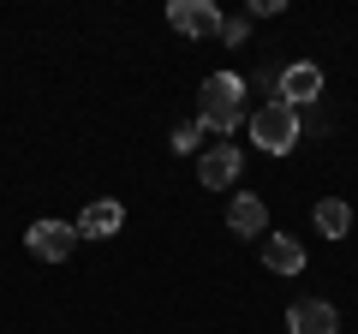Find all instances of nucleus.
I'll use <instances>...</instances> for the list:
<instances>
[{
    "label": "nucleus",
    "mask_w": 358,
    "mask_h": 334,
    "mask_svg": "<svg viewBox=\"0 0 358 334\" xmlns=\"http://www.w3.org/2000/svg\"><path fill=\"white\" fill-rule=\"evenodd\" d=\"M120 221H126V209H120L114 197H96V203H90L84 215L72 221V227H78V239H114Z\"/></svg>",
    "instance_id": "9"
},
{
    "label": "nucleus",
    "mask_w": 358,
    "mask_h": 334,
    "mask_svg": "<svg viewBox=\"0 0 358 334\" xmlns=\"http://www.w3.org/2000/svg\"><path fill=\"white\" fill-rule=\"evenodd\" d=\"M287 334H341V310H334L329 298H293Z\"/></svg>",
    "instance_id": "7"
},
{
    "label": "nucleus",
    "mask_w": 358,
    "mask_h": 334,
    "mask_svg": "<svg viewBox=\"0 0 358 334\" xmlns=\"http://www.w3.org/2000/svg\"><path fill=\"white\" fill-rule=\"evenodd\" d=\"M239 173H245V155L233 150V143H215V150L197 155V185H203V191H227Z\"/></svg>",
    "instance_id": "6"
},
{
    "label": "nucleus",
    "mask_w": 358,
    "mask_h": 334,
    "mask_svg": "<svg viewBox=\"0 0 358 334\" xmlns=\"http://www.w3.org/2000/svg\"><path fill=\"white\" fill-rule=\"evenodd\" d=\"M245 126H251V143H257L263 155H293V150H299V131H305V119H299L287 102H263L251 119H245Z\"/></svg>",
    "instance_id": "2"
},
{
    "label": "nucleus",
    "mask_w": 358,
    "mask_h": 334,
    "mask_svg": "<svg viewBox=\"0 0 358 334\" xmlns=\"http://www.w3.org/2000/svg\"><path fill=\"white\" fill-rule=\"evenodd\" d=\"M221 36H227V42H245V36H251V18H221Z\"/></svg>",
    "instance_id": "13"
},
{
    "label": "nucleus",
    "mask_w": 358,
    "mask_h": 334,
    "mask_svg": "<svg viewBox=\"0 0 358 334\" xmlns=\"http://www.w3.org/2000/svg\"><path fill=\"white\" fill-rule=\"evenodd\" d=\"M263 263L275 275H299V269H305V245L287 239V233H275V239H263Z\"/></svg>",
    "instance_id": "10"
},
{
    "label": "nucleus",
    "mask_w": 358,
    "mask_h": 334,
    "mask_svg": "<svg viewBox=\"0 0 358 334\" xmlns=\"http://www.w3.org/2000/svg\"><path fill=\"white\" fill-rule=\"evenodd\" d=\"M227 227L239 233V239H268V209H263V197H251V191L227 197Z\"/></svg>",
    "instance_id": "8"
},
{
    "label": "nucleus",
    "mask_w": 358,
    "mask_h": 334,
    "mask_svg": "<svg viewBox=\"0 0 358 334\" xmlns=\"http://www.w3.org/2000/svg\"><path fill=\"white\" fill-rule=\"evenodd\" d=\"M317 233L322 239H346L352 233V203L346 197H322L317 203Z\"/></svg>",
    "instance_id": "11"
},
{
    "label": "nucleus",
    "mask_w": 358,
    "mask_h": 334,
    "mask_svg": "<svg viewBox=\"0 0 358 334\" xmlns=\"http://www.w3.org/2000/svg\"><path fill=\"white\" fill-rule=\"evenodd\" d=\"M275 96H281L293 114H299V108H317L322 102V66L317 60H293L281 72V84H275Z\"/></svg>",
    "instance_id": "3"
},
{
    "label": "nucleus",
    "mask_w": 358,
    "mask_h": 334,
    "mask_svg": "<svg viewBox=\"0 0 358 334\" xmlns=\"http://www.w3.org/2000/svg\"><path fill=\"white\" fill-rule=\"evenodd\" d=\"M167 24L179 36H192V42H209V36H221V6L215 0H173L167 6Z\"/></svg>",
    "instance_id": "4"
},
{
    "label": "nucleus",
    "mask_w": 358,
    "mask_h": 334,
    "mask_svg": "<svg viewBox=\"0 0 358 334\" xmlns=\"http://www.w3.org/2000/svg\"><path fill=\"white\" fill-rule=\"evenodd\" d=\"M24 245H30V257H42V263H66L78 251V227L72 221H30Z\"/></svg>",
    "instance_id": "5"
},
{
    "label": "nucleus",
    "mask_w": 358,
    "mask_h": 334,
    "mask_svg": "<svg viewBox=\"0 0 358 334\" xmlns=\"http://www.w3.org/2000/svg\"><path fill=\"white\" fill-rule=\"evenodd\" d=\"M245 78L239 72H209L203 90H197V126L215 131V138H233L245 126Z\"/></svg>",
    "instance_id": "1"
},
{
    "label": "nucleus",
    "mask_w": 358,
    "mask_h": 334,
    "mask_svg": "<svg viewBox=\"0 0 358 334\" xmlns=\"http://www.w3.org/2000/svg\"><path fill=\"white\" fill-rule=\"evenodd\" d=\"M197 138H203V126H197V119L173 126V150H179V155H192V150H197Z\"/></svg>",
    "instance_id": "12"
}]
</instances>
